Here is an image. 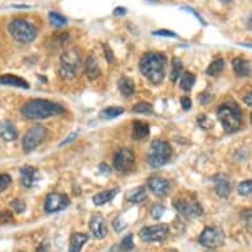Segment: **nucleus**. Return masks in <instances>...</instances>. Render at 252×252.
<instances>
[{
    "label": "nucleus",
    "mask_w": 252,
    "mask_h": 252,
    "mask_svg": "<svg viewBox=\"0 0 252 252\" xmlns=\"http://www.w3.org/2000/svg\"><path fill=\"white\" fill-rule=\"evenodd\" d=\"M104 56L107 58V62L112 63V62L115 61V56H114V52L111 50V48L108 45H104Z\"/></svg>",
    "instance_id": "obj_40"
},
{
    "label": "nucleus",
    "mask_w": 252,
    "mask_h": 252,
    "mask_svg": "<svg viewBox=\"0 0 252 252\" xmlns=\"http://www.w3.org/2000/svg\"><path fill=\"white\" fill-rule=\"evenodd\" d=\"M135 165V155L129 148H120L114 156V168L118 172H128Z\"/></svg>",
    "instance_id": "obj_11"
},
{
    "label": "nucleus",
    "mask_w": 252,
    "mask_h": 252,
    "mask_svg": "<svg viewBox=\"0 0 252 252\" xmlns=\"http://www.w3.org/2000/svg\"><path fill=\"white\" fill-rule=\"evenodd\" d=\"M11 182H12V178L11 176L7 173H1L0 174V193L1 191H4L9 185H11Z\"/></svg>",
    "instance_id": "obj_35"
},
{
    "label": "nucleus",
    "mask_w": 252,
    "mask_h": 252,
    "mask_svg": "<svg viewBox=\"0 0 252 252\" xmlns=\"http://www.w3.org/2000/svg\"><path fill=\"white\" fill-rule=\"evenodd\" d=\"M209 99H211V96H207L206 94H203L202 96H199V102L202 104H206L209 102Z\"/></svg>",
    "instance_id": "obj_48"
},
{
    "label": "nucleus",
    "mask_w": 252,
    "mask_h": 252,
    "mask_svg": "<svg viewBox=\"0 0 252 252\" xmlns=\"http://www.w3.org/2000/svg\"><path fill=\"white\" fill-rule=\"evenodd\" d=\"M46 136V128L41 124H36L33 127L25 132L24 137H23V149L25 152H32L33 149H36L38 145L41 144L42 140Z\"/></svg>",
    "instance_id": "obj_7"
},
{
    "label": "nucleus",
    "mask_w": 252,
    "mask_h": 252,
    "mask_svg": "<svg viewBox=\"0 0 252 252\" xmlns=\"http://www.w3.org/2000/svg\"><path fill=\"white\" fill-rule=\"evenodd\" d=\"M132 111L136 114H151L153 111V106L148 102H140L133 106Z\"/></svg>",
    "instance_id": "obj_30"
},
{
    "label": "nucleus",
    "mask_w": 252,
    "mask_h": 252,
    "mask_svg": "<svg viewBox=\"0 0 252 252\" xmlns=\"http://www.w3.org/2000/svg\"><path fill=\"white\" fill-rule=\"evenodd\" d=\"M8 32L16 41L24 44L32 42L37 37V28L24 19H15L11 21L8 25Z\"/></svg>",
    "instance_id": "obj_5"
},
{
    "label": "nucleus",
    "mask_w": 252,
    "mask_h": 252,
    "mask_svg": "<svg viewBox=\"0 0 252 252\" xmlns=\"http://www.w3.org/2000/svg\"><path fill=\"white\" fill-rule=\"evenodd\" d=\"M82 60L78 50H67L61 56L60 61V77L62 79H73L78 73Z\"/></svg>",
    "instance_id": "obj_6"
},
{
    "label": "nucleus",
    "mask_w": 252,
    "mask_h": 252,
    "mask_svg": "<svg viewBox=\"0 0 252 252\" xmlns=\"http://www.w3.org/2000/svg\"><path fill=\"white\" fill-rule=\"evenodd\" d=\"M99 172L104 176H107V174L111 173V169H110V166L106 165V164H100L99 165Z\"/></svg>",
    "instance_id": "obj_44"
},
{
    "label": "nucleus",
    "mask_w": 252,
    "mask_h": 252,
    "mask_svg": "<svg viewBox=\"0 0 252 252\" xmlns=\"http://www.w3.org/2000/svg\"><path fill=\"white\" fill-rule=\"evenodd\" d=\"M119 193V188H114V189H110V190H104L98 193L96 195H94V198H93V202L96 206H102L104 203L110 202L111 199H114L116 194Z\"/></svg>",
    "instance_id": "obj_23"
},
{
    "label": "nucleus",
    "mask_w": 252,
    "mask_h": 252,
    "mask_svg": "<svg viewBox=\"0 0 252 252\" xmlns=\"http://www.w3.org/2000/svg\"><path fill=\"white\" fill-rule=\"evenodd\" d=\"M85 73H86L87 78L90 79V81H95L100 75L99 63H98V60L93 54H90L86 58V62H85Z\"/></svg>",
    "instance_id": "obj_17"
},
{
    "label": "nucleus",
    "mask_w": 252,
    "mask_h": 252,
    "mask_svg": "<svg viewBox=\"0 0 252 252\" xmlns=\"http://www.w3.org/2000/svg\"><path fill=\"white\" fill-rule=\"evenodd\" d=\"M151 128L149 124L141 120H135L132 123V137L135 140H144L145 137L149 136Z\"/></svg>",
    "instance_id": "obj_19"
},
{
    "label": "nucleus",
    "mask_w": 252,
    "mask_h": 252,
    "mask_svg": "<svg viewBox=\"0 0 252 252\" xmlns=\"http://www.w3.org/2000/svg\"><path fill=\"white\" fill-rule=\"evenodd\" d=\"M223 3H230V1H232V0H222Z\"/></svg>",
    "instance_id": "obj_50"
},
{
    "label": "nucleus",
    "mask_w": 252,
    "mask_h": 252,
    "mask_svg": "<svg viewBox=\"0 0 252 252\" xmlns=\"http://www.w3.org/2000/svg\"><path fill=\"white\" fill-rule=\"evenodd\" d=\"M252 191V181L251 180H246V181L240 182L239 186H238V193L243 197H247V195L251 194Z\"/></svg>",
    "instance_id": "obj_32"
},
{
    "label": "nucleus",
    "mask_w": 252,
    "mask_h": 252,
    "mask_svg": "<svg viewBox=\"0 0 252 252\" xmlns=\"http://www.w3.org/2000/svg\"><path fill=\"white\" fill-rule=\"evenodd\" d=\"M224 69V60L223 58H218V60H214L211 62L210 65L207 66L206 74L210 75V77H217L219 75Z\"/></svg>",
    "instance_id": "obj_26"
},
{
    "label": "nucleus",
    "mask_w": 252,
    "mask_h": 252,
    "mask_svg": "<svg viewBox=\"0 0 252 252\" xmlns=\"http://www.w3.org/2000/svg\"><path fill=\"white\" fill-rule=\"evenodd\" d=\"M218 119L226 132H236L242 126V111L235 102L222 103L217 111Z\"/></svg>",
    "instance_id": "obj_3"
},
{
    "label": "nucleus",
    "mask_w": 252,
    "mask_h": 252,
    "mask_svg": "<svg viewBox=\"0 0 252 252\" xmlns=\"http://www.w3.org/2000/svg\"><path fill=\"white\" fill-rule=\"evenodd\" d=\"M0 85L4 86H13V87H21V89H28L29 83L25 79L12 74H3L0 75Z\"/></svg>",
    "instance_id": "obj_20"
},
{
    "label": "nucleus",
    "mask_w": 252,
    "mask_h": 252,
    "mask_svg": "<svg viewBox=\"0 0 252 252\" xmlns=\"http://www.w3.org/2000/svg\"><path fill=\"white\" fill-rule=\"evenodd\" d=\"M126 13H127V9L124 8V7H116L115 11H114V15H115V16H123Z\"/></svg>",
    "instance_id": "obj_46"
},
{
    "label": "nucleus",
    "mask_w": 252,
    "mask_h": 252,
    "mask_svg": "<svg viewBox=\"0 0 252 252\" xmlns=\"http://www.w3.org/2000/svg\"><path fill=\"white\" fill-rule=\"evenodd\" d=\"M77 136H78V135H77V133H70V135H69V136H67L66 139H65V140L62 141L61 144H60V147H63V145L69 144V143H70V141L75 140V139H77Z\"/></svg>",
    "instance_id": "obj_42"
},
{
    "label": "nucleus",
    "mask_w": 252,
    "mask_h": 252,
    "mask_svg": "<svg viewBox=\"0 0 252 252\" xmlns=\"http://www.w3.org/2000/svg\"><path fill=\"white\" fill-rule=\"evenodd\" d=\"M89 235L82 232H75L71 234L70 243H69V252H81L82 247L87 243Z\"/></svg>",
    "instance_id": "obj_21"
},
{
    "label": "nucleus",
    "mask_w": 252,
    "mask_h": 252,
    "mask_svg": "<svg viewBox=\"0 0 252 252\" xmlns=\"http://www.w3.org/2000/svg\"><path fill=\"white\" fill-rule=\"evenodd\" d=\"M145 198H147V189H145L144 186L135 188V189H132V190H129L127 193V199L132 203H140Z\"/></svg>",
    "instance_id": "obj_25"
},
{
    "label": "nucleus",
    "mask_w": 252,
    "mask_h": 252,
    "mask_svg": "<svg viewBox=\"0 0 252 252\" xmlns=\"http://www.w3.org/2000/svg\"><path fill=\"white\" fill-rule=\"evenodd\" d=\"M89 226H90V231L93 232V235L95 236L96 239H103L104 236L108 234L107 223H106V220H104V218L102 215H93Z\"/></svg>",
    "instance_id": "obj_13"
},
{
    "label": "nucleus",
    "mask_w": 252,
    "mask_h": 252,
    "mask_svg": "<svg viewBox=\"0 0 252 252\" xmlns=\"http://www.w3.org/2000/svg\"><path fill=\"white\" fill-rule=\"evenodd\" d=\"M13 215L9 210H3L0 211V223H8V222H12Z\"/></svg>",
    "instance_id": "obj_38"
},
{
    "label": "nucleus",
    "mask_w": 252,
    "mask_h": 252,
    "mask_svg": "<svg viewBox=\"0 0 252 252\" xmlns=\"http://www.w3.org/2000/svg\"><path fill=\"white\" fill-rule=\"evenodd\" d=\"M170 157H172V148L168 141L162 139H156L152 141L147 156L149 165L152 168H160L169 161Z\"/></svg>",
    "instance_id": "obj_4"
},
{
    "label": "nucleus",
    "mask_w": 252,
    "mask_h": 252,
    "mask_svg": "<svg viewBox=\"0 0 252 252\" xmlns=\"http://www.w3.org/2000/svg\"><path fill=\"white\" fill-rule=\"evenodd\" d=\"M195 75L190 71H184L181 75V81H180V87L184 91H190L194 86Z\"/></svg>",
    "instance_id": "obj_27"
},
{
    "label": "nucleus",
    "mask_w": 252,
    "mask_h": 252,
    "mask_svg": "<svg viewBox=\"0 0 252 252\" xmlns=\"http://www.w3.org/2000/svg\"><path fill=\"white\" fill-rule=\"evenodd\" d=\"M244 103L247 104L248 107H251L252 106V93H248L247 95L244 96Z\"/></svg>",
    "instance_id": "obj_47"
},
{
    "label": "nucleus",
    "mask_w": 252,
    "mask_h": 252,
    "mask_svg": "<svg viewBox=\"0 0 252 252\" xmlns=\"http://www.w3.org/2000/svg\"><path fill=\"white\" fill-rule=\"evenodd\" d=\"M232 67L235 71L236 75L239 77H247L251 73V67H250V62L244 58L236 57L232 60Z\"/></svg>",
    "instance_id": "obj_22"
},
{
    "label": "nucleus",
    "mask_w": 252,
    "mask_h": 252,
    "mask_svg": "<svg viewBox=\"0 0 252 252\" xmlns=\"http://www.w3.org/2000/svg\"><path fill=\"white\" fill-rule=\"evenodd\" d=\"M181 106L184 110H190L191 108V99L190 98H188V96H182L181 98Z\"/></svg>",
    "instance_id": "obj_41"
},
{
    "label": "nucleus",
    "mask_w": 252,
    "mask_h": 252,
    "mask_svg": "<svg viewBox=\"0 0 252 252\" xmlns=\"http://www.w3.org/2000/svg\"><path fill=\"white\" fill-rule=\"evenodd\" d=\"M165 213V206L162 203H155L151 209V215L155 219H160Z\"/></svg>",
    "instance_id": "obj_33"
},
{
    "label": "nucleus",
    "mask_w": 252,
    "mask_h": 252,
    "mask_svg": "<svg viewBox=\"0 0 252 252\" xmlns=\"http://www.w3.org/2000/svg\"><path fill=\"white\" fill-rule=\"evenodd\" d=\"M118 87L124 96H131L135 93V83L132 79L127 78V77H123L118 81Z\"/></svg>",
    "instance_id": "obj_24"
},
{
    "label": "nucleus",
    "mask_w": 252,
    "mask_h": 252,
    "mask_svg": "<svg viewBox=\"0 0 252 252\" xmlns=\"http://www.w3.org/2000/svg\"><path fill=\"white\" fill-rule=\"evenodd\" d=\"M132 248H133V236L129 234V235H127L123 240H122V243H120V250L127 252V251H131Z\"/></svg>",
    "instance_id": "obj_34"
},
{
    "label": "nucleus",
    "mask_w": 252,
    "mask_h": 252,
    "mask_svg": "<svg viewBox=\"0 0 252 252\" xmlns=\"http://www.w3.org/2000/svg\"><path fill=\"white\" fill-rule=\"evenodd\" d=\"M49 20H50V24L54 25V27H63V25L66 24L67 20L65 17L60 15L57 12H50L49 13Z\"/></svg>",
    "instance_id": "obj_31"
},
{
    "label": "nucleus",
    "mask_w": 252,
    "mask_h": 252,
    "mask_svg": "<svg viewBox=\"0 0 252 252\" xmlns=\"http://www.w3.org/2000/svg\"><path fill=\"white\" fill-rule=\"evenodd\" d=\"M70 199L66 194L61 193H50L46 195L45 199V211L46 213H57V211L63 210L65 207L69 206Z\"/></svg>",
    "instance_id": "obj_12"
},
{
    "label": "nucleus",
    "mask_w": 252,
    "mask_h": 252,
    "mask_svg": "<svg viewBox=\"0 0 252 252\" xmlns=\"http://www.w3.org/2000/svg\"><path fill=\"white\" fill-rule=\"evenodd\" d=\"M20 180L23 186H25L27 189H31L37 180V169L33 166H23L20 169Z\"/></svg>",
    "instance_id": "obj_16"
},
{
    "label": "nucleus",
    "mask_w": 252,
    "mask_h": 252,
    "mask_svg": "<svg viewBox=\"0 0 252 252\" xmlns=\"http://www.w3.org/2000/svg\"><path fill=\"white\" fill-rule=\"evenodd\" d=\"M124 112L123 107H116V106H111V107L104 108L103 111L100 112V115L104 119H114V118H118Z\"/></svg>",
    "instance_id": "obj_29"
},
{
    "label": "nucleus",
    "mask_w": 252,
    "mask_h": 252,
    "mask_svg": "<svg viewBox=\"0 0 252 252\" xmlns=\"http://www.w3.org/2000/svg\"><path fill=\"white\" fill-rule=\"evenodd\" d=\"M213 181L215 184V193L220 197V198H227L230 193H231V182L230 178L226 174H215L213 177Z\"/></svg>",
    "instance_id": "obj_14"
},
{
    "label": "nucleus",
    "mask_w": 252,
    "mask_h": 252,
    "mask_svg": "<svg viewBox=\"0 0 252 252\" xmlns=\"http://www.w3.org/2000/svg\"><path fill=\"white\" fill-rule=\"evenodd\" d=\"M197 122H198L199 127L203 129H209L211 128V122L209 120V118H207L205 114H201V115L198 116V119H197Z\"/></svg>",
    "instance_id": "obj_37"
},
{
    "label": "nucleus",
    "mask_w": 252,
    "mask_h": 252,
    "mask_svg": "<svg viewBox=\"0 0 252 252\" xmlns=\"http://www.w3.org/2000/svg\"><path fill=\"white\" fill-rule=\"evenodd\" d=\"M65 108L61 104L46 99H32L21 107V114L27 119H46L50 116L62 115Z\"/></svg>",
    "instance_id": "obj_2"
},
{
    "label": "nucleus",
    "mask_w": 252,
    "mask_h": 252,
    "mask_svg": "<svg viewBox=\"0 0 252 252\" xmlns=\"http://www.w3.org/2000/svg\"><path fill=\"white\" fill-rule=\"evenodd\" d=\"M182 69H184V65H182V61L180 58H173L172 61V70H170V81L172 82H177V79L181 77Z\"/></svg>",
    "instance_id": "obj_28"
},
{
    "label": "nucleus",
    "mask_w": 252,
    "mask_h": 252,
    "mask_svg": "<svg viewBox=\"0 0 252 252\" xmlns=\"http://www.w3.org/2000/svg\"><path fill=\"white\" fill-rule=\"evenodd\" d=\"M149 190L152 191L156 197H164L168 194L170 189L169 181L162 177H151L148 180Z\"/></svg>",
    "instance_id": "obj_15"
},
{
    "label": "nucleus",
    "mask_w": 252,
    "mask_h": 252,
    "mask_svg": "<svg viewBox=\"0 0 252 252\" xmlns=\"http://www.w3.org/2000/svg\"><path fill=\"white\" fill-rule=\"evenodd\" d=\"M0 137L5 141H13L17 139V129L13 123L4 120L0 122Z\"/></svg>",
    "instance_id": "obj_18"
},
{
    "label": "nucleus",
    "mask_w": 252,
    "mask_h": 252,
    "mask_svg": "<svg viewBox=\"0 0 252 252\" xmlns=\"http://www.w3.org/2000/svg\"><path fill=\"white\" fill-rule=\"evenodd\" d=\"M148 1H151V3H156V1H158V0H148Z\"/></svg>",
    "instance_id": "obj_51"
},
{
    "label": "nucleus",
    "mask_w": 252,
    "mask_h": 252,
    "mask_svg": "<svg viewBox=\"0 0 252 252\" xmlns=\"http://www.w3.org/2000/svg\"><path fill=\"white\" fill-rule=\"evenodd\" d=\"M11 207H12L13 211H16V213H24L25 209H27V205L23 199H13L12 202H11Z\"/></svg>",
    "instance_id": "obj_36"
},
{
    "label": "nucleus",
    "mask_w": 252,
    "mask_h": 252,
    "mask_svg": "<svg viewBox=\"0 0 252 252\" xmlns=\"http://www.w3.org/2000/svg\"><path fill=\"white\" fill-rule=\"evenodd\" d=\"M199 243L206 248L220 247L224 243V232L219 227H206L199 235Z\"/></svg>",
    "instance_id": "obj_9"
},
{
    "label": "nucleus",
    "mask_w": 252,
    "mask_h": 252,
    "mask_svg": "<svg viewBox=\"0 0 252 252\" xmlns=\"http://www.w3.org/2000/svg\"><path fill=\"white\" fill-rule=\"evenodd\" d=\"M166 57L162 53L148 52L140 60V70L145 78L155 85H160L165 75Z\"/></svg>",
    "instance_id": "obj_1"
},
{
    "label": "nucleus",
    "mask_w": 252,
    "mask_h": 252,
    "mask_svg": "<svg viewBox=\"0 0 252 252\" xmlns=\"http://www.w3.org/2000/svg\"><path fill=\"white\" fill-rule=\"evenodd\" d=\"M168 232H169V226L168 224H153V226H147V227L141 228L140 238L141 240H144L147 243L162 242L168 236Z\"/></svg>",
    "instance_id": "obj_10"
},
{
    "label": "nucleus",
    "mask_w": 252,
    "mask_h": 252,
    "mask_svg": "<svg viewBox=\"0 0 252 252\" xmlns=\"http://www.w3.org/2000/svg\"><path fill=\"white\" fill-rule=\"evenodd\" d=\"M48 251V244H45V247H44V243L41 244V247L37 248V252H46Z\"/></svg>",
    "instance_id": "obj_49"
},
{
    "label": "nucleus",
    "mask_w": 252,
    "mask_h": 252,
    "mask_svg": "<svg viewBox=\"0 0 252 252\" xmlns=\"http://www.w3.org/2000/svg\"><path fill=\"white\" fill-rule=\"evenodd\" d=\"M126 226H127V224H122V223H120V219L116 218L115 220H114V227H115V230L118 232H120V231H122V230H124V228H126Z\"/></svg>",
    "instance_id": "obj_43"
},
{
    "label": "nucleus",
    "mask_w": 252,
    "mask_h": 252,
    "mask_svg": "<svg viewBox=\"0 0 252 252\" xmlns=\"http://www.w3.org/2000/svg\"><path fill=\"white\" fill-rule=\"evenodd\" d=\"M153 34L155 36H161V37H177V34L172 32V31H168V29H158V31H155Z\"/></svg>",
    "instance_id": "obj_39"
},
{
    "label": "nucleus",
    "mask_w": 252,
    "mask_h": 252,
    "mask_svg": "<svg viewBox=\"0 0 252 252\" xmlns=\"http://www.w3.org/2000/svg\"><path fill=\"white\" fill-rule=\"evenodd\" d=\"M173 206L176 210L186 218H197L202 215V206L199 205L198 201L191 198H185V197H177L174 198Z\"/></svg>",
    "instance_id": "obj_8"
},
{
    "label": "nucleus",
    "mask_w": 252,
    "mask_h": 252,
    "mask_svg": "<svg viewBox=\"0 0 252 252\" xmlns=\"http://www.w3.org/2000/svg\"><path fill=\"white\" fill-rule=\"evenodd\" d=\"M182 9H184V11H188V12L193 13V15H194V16L197 17V19H198V20H199V23H202V24H205V21H203V19H202V17L199 16L198 13L195 12V11H194V9H193V8H188V7H184V8H182Z\"/></svg>",
    "instance_id": "obj_45"
}]
</instances>
